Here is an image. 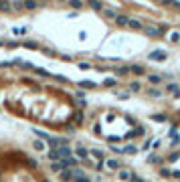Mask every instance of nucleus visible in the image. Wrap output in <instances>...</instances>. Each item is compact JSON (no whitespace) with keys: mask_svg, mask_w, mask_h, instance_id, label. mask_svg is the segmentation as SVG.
Segmentation results:
<instances>
[{"mask_svg":"<svg viewBox=\"0 0 180 182\" xmlns=\"http://www.w3.org/2000/svg\"><path fill=\"white\" fill-rule=\"evenodd\" d=\"M0 182H49V178L26 152L0 146Z\"/></svg>","mask_w":180,"mask_h":182,"instance_id":"1","label":"nucleus"},{"mask_svg":"<svg viewBox=\"0 0 180 182\" xmlns=\"http://www.w3.org/2000/svg\"><path fill=\"white\" fill-rule=\"evenodd\" d=\"M0 10H10V4L6 0H0Z\"/></svg>","mask_w":180,"mask_h":182,"instance_id":"6","label":"nucleus"},{"mask_svg":"<svg viewBox=\"0 0 180 182\" xmlns=\"http://www.w3.org/2000/svg\"><path fill=\"white\" fill-rule=\"evenodd\" d=\"M115 22H117L120 26H124V24H128V18H126V16H115Z\"/></svg>","mask_w":180,"mask_h":182,"instance_id":"4","label":"nucleus"},{"mask_svg":"<svg viewBox=\"0 0 180 182\" xmlns=\"http://www.w3.org/2000/svg\"><path fill=\"white\" fill-rule=\"evenodd\" d=\"M150 59H154V61H164V59H166V53H164V51H152V53H150Z\"/></svg>","mask_w":180,"mask_h":182,"instance_id":"2","label":"nucleus"},{"mask_svg":"<svg viewBox=\"0 0 180 182\" xmlns=\"http://www.w3.org/2000/svg\"><path fill=\"white\" fill-rule=\"evenodd\" d=\"M87 2H89L91 8H95V10H101V2H99V0H87Z\"/></svg>","mask_w":180,"mask_h":182,"instance_id":"3","label":"nucleus"},{"mask_svg":"<svg viewBox=\"0 0 180 182\" xmlns=\"http://www.w3.org/2000/svg\"><path fill=\"white\" fill-rule=\"evenodd\" d=\"M176 122H178V126H180V117H178V119H176Z\"/></svg>","mask_w":180,"mask_h":182,"instance_id":"8","label":"nucleus"},{"mask_svg":"<svg viewBox=\"0 0 180 182\" xmlns=\"http://www.w3.org/2000/svg\"><path fill=\"white\" fill-rule=\"evenodd\" d=\"M69 4H71L73 8H81V6H83V2H81V0H69Z\"/></svg>","mask_w":180,"mask_h":182,"instance_id":"5","label":"nucleus"},{"mask_svg":"<svg viewBox=\"0 0 180 182\" xmlns=\"http://www.w3.org/2000/svg\"><path fill=\"white\" fill-rule=\"evenodd\" d=\"M128 24H130L132 28H142V24H140L138 20H128Z\"/></svg>","mask_w":180,"mask_h":182,"instance_id":"7","label":"nucleus"}]
</instances>
